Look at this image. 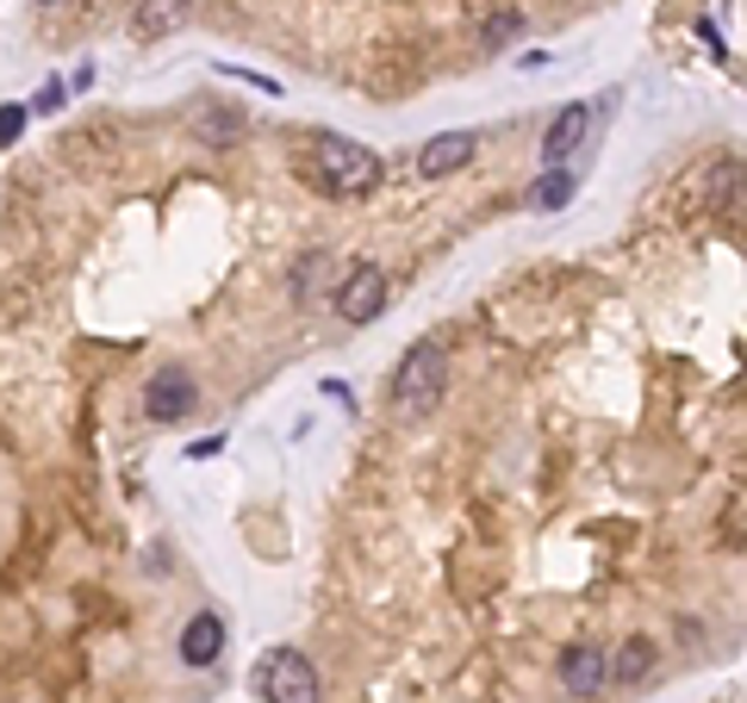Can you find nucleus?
<instances>
[{
  "label": "nucleus",
  "mask_w": 747,
  "mask_h": 703,
  "mask_svg": "<svg viewBox=\"0 0 747 703\" xmlns=\"http://www.w3.org/2000/svg\"><path fill=\"white\" fill-rule=\"evenodd\" d=\"M654 660H661L654 635H629L623 648H617V660H610V685H642L648 672H654Z\"/></svg>",
  "instance_id": "11"
},
{
  "label": "nucleus",
  "mask_w": 747,
  "mask_h": 703,
  "mask_svg": "<svg viewBox=\"0 0 747 703\" xmlns=\"http://www.w3.org/2000/svg\"><path fill=\"white\" fill-rule=\"evenodd\" d=\"M25 119H32V106H25V100H7V106H0V150L25 138Z\"/></svg>",
  "instance_id": "16"
},
{
  "label": "nucleus",
  "mask_w": 747,
  "mask_h": 703,
  "mask_svg": "<svg viewBox=\"0 0 747 703\" xmlns=\"http://www.w3.org/2000/svg\"><path fill=\"white\" fill-rule=\"evenodd\" d=\"M561 685L574 691V697H598V691L610 685V653L605 648H567L561 653Z\"/></svg>",
  "instance_id": "10"
},
{
  "label": "nucleus",
  "mask_w": 747,
  "mask_h": 703,
  "mask_svg": "<svg viewBox=\"0 0 747 703\" xmlns=\"http://www.w3.org/2000/svg\"><path fill=\"white\" fill-rule=\"evenodd\" d=\"M143 412H150V424H181V417H193L200 412V380H193L188 368H157L150 386H143Z\"/></svg>",
  "instance_id": "5"
},
{
  "label": "nucleus",
  "mask_w": 747,
  "mask_h": 703,
  "mask_svg": "<svg viewBox=\"0 0 747 703\" xmlns=\"http://www.w3.org/2000/svg\"><path fill=\"white\" fill-rule=\"evenodd\" d=\"M331 306L343 324H374L386 311V275L374 268V262H355V268H343V280H337Z\"/></svg>",
  "instance_id": "4"
},
{
  "label": "nucleus",
  "mask_w": 747,
  "mask_h": 703,
  "mask_svg": "<svg viewBox=\"0 0 747 703\" xmlns=\"http://www.w3.org/2000/svg\"><path fill=\"white\" fill-rule=\"evenodd\" d=\"M218 448H225V429H218V436H200V443L188 448V461H212V455H218Z\"/></svg>",
  "instance_id": "19"
},
{
  "label": "nucleus",
  "mask_w": 747,
  "mask_h": 703,
  "mask_svg": "<svg viewBox=\"0 0 747 703\" xmlns=\"http://www.w3.org/2000/svg\"><path fill=\"white\" fill-rule=\"evenodd\" d=\"M38 7H51V0H38Z\"/></svg>",
  "instance_id": "20"
},
{
  "label": "nucleus",
  "mask_w": 747,
  "mask_h": 703,
  "mask_svg": "<svg viewBox=\"0 0 747 703\" xmlns=\"http://www.w3.org/2000/svg\"><path fill=\"white\" fill-rule=\"evenodd\" d=\"M586 138H591V106L586 100L561 106L555 119H548V131H542V169H567Z\"/></svg>",
  "instance_id": "6"
},
{
  "label": "nucleus",
  "mask_w": 747,
  "mask_h": 703,
  "mask_svg": "<svg viewBox=\"0 0 747 703\" xmlns=\"http://www.w3.org/2000/svg\"><path fill=\"white\" fill-rule=\"evenodd\" d=\"M218 75H231V82H249L256 94H280V82H275V75H256V70H225V63H218Z\"/></svg>",
  "instance_id": "18"
},
{
  "label": "nucleus",
  "mask_w": 747,
  "mask_h": 703,
  "mask_svg": "<svg viewBox=\"0 0 747 703\" xmlns=\"http://www.w3.org/2000/svg\"><path fill=\"white\" fill-rule=\"evenodd\" d=\"M256 691H262V703H324L312 653H299V648L268 653V660L256 667Z\"/></svg>",
  "instance_id": "3"
},
{
  "label": "nucleus",
  "mask_w": 747,
  "mask_h": 703,
  "mask_svg": "<svg viewBox=\"0 0 747 703\" xmlns=\"http://www.w3.org/2000/svg\"><path fill=\"white\" fill-rule=\"evenodd\" d=\"M574 193H579L574 169H542V181L530 188V206H536V212H561V206H574Z\"/></svg>",
  "instance_id": "13"
},
{
  "label": "nucleus",
  "mask_w": 747,
  "mask_h": 703,
  "mask_svg": "<svg viewBox=\"0 0 747 703\" xmlns=\"http://www.w3.org/2000/svg\"><path fill=\"white\" fill-rule=\"evenodd\" d=\"M174 653H181V667H193V672L218 667V653H225V617H218V610H193L181 641H174Z\"/></svg>",
  "instance_id": "8"
},
{
  "label": "nucleus",
  "mask_w": 747,
  "mask_h": 703,
  "mask_svg": "<svg viewBox=\"0 0 747 703\" xmlns=\"http://www.w3.org/2000/svg\"><path fill=\"white\" fill-rule=\"evenodd\" d=\"M517 32H523V7H504V13H492L487 25H480V51H504Z\"/></svg>",
  "instance_id": "15"
},
{
  "label": "nucleus",
  "mask_w": 747,
  "mask_h": 703,
  "mask_svg": "<svg viewBox=\"0 0 747 703\" xmlns=\"http://www.w3.org/2000/svg\"><path fill=\"white\" fill-rule=\"evenodd\" d=\"M473 156H480V131H436V138L412 156V169L424 174V181H442V174L468 169Z\"/></svg>",
  "instance_id": "7"
},
{
  "label": "nucleus",
  "mask_w": 747,
  "mask_h": 703,
  "mask_svg": "<svg viewBox=\"0 0 747 703\" xmlns=\"http://www.w3.org/2000/svg\"><path fill=\"white\" fill-rule=\"evenodd\" d=\"M442 393H449V355H442V343H412L399 374H393V405L405 417H424L442 405Z\"/></svg>",
  "instance_id": "2"
},
{
  "label": "nucleus",
  "mask_w": 747,
  "mask_h": 703,
  "mask_svg": "<svg viewBox=\"0 0 747 703\" xmlns=\"http://www.w3.org/2000/svg\"><path fill=\"white\" fill-rule=\"evenodd\" d=\"M337 280H343V262H337L331 249H306V256L294 262V280H287V292H294L299 306H318L324 292H337Z\"/></svg>",
  "instance_id": "9"
},
{
  "label": "nucleus",
  "mask_w": 747,
  "mask_h": 703,
  "mask_svg": "<svg viewBox=\"0 0 747 703\" xmlns=\"http://www.w3.org/2000/svg\"><path fill=\"white\" fill-rule=\"evenodd\" d=\"M381 174H386L381 156L355 138L324 131V138L312 143V188H324L331 200H367V193L381 188Z\"/></svg>",
  "instance_id": "1"
},
{
  "label": "nucleus",
  "mask_w": 747,
  "mask_h": 703,
  "mask_svg": "<svg viewBox=\"0 0 747 703\" xmlns=\"http://www.w3.org/2000/svg\"><path fill=\"white\" fill-rule=\"evenodd\" d=\"M63 100H70V82H56V75H51V82L38 87V100H32V113H63Z\"/></svg>",
  "instance_id": "17"
},
{
  "label": "nucleus",
  "mask_w": 747,
  "mask_h": 703,
  "mask_svg": "<svg viewBox=\"0 0 747 703\" xmlns=\"http://www.w3.org/2000/svg\"><path fill=\"white\" fill-rule=\"evenodd\" d=\"M193 131H200L206 143H237L244 138V113H237V106H225V113H200Z\"/></svg>",
  "instance_id": "14"
},
{
  "label": "nucleus",
  "mask_w": 747,
  "mask_h": 703,
  "mask_svg": "<svg viewBox=\"0 0 747 703\" xmlns=\"http://www.w3.org/2000/svg\"><path fill=\"white\" fill-rule=\"evenodd\" d=\"M181 19H188V0H138L131 25H138V38H169Z\"/></svg>",
  "instance_id": "12"
}]
</instances>
